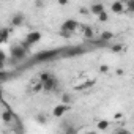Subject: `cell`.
<instances>
[{"label":"cell","mask_w":134,"mask_h":134,"mask_svg":"<svg viewBox=\"0 0 134 134\" xmlns=\"http://www.w3.org/2000/svg\"><path fill=\"white\" fill-rule=\"evenodd\" d=\"M10 55L13 60L19 62V60H24L27 57V47L24 44H19V46H13L11 51H10Z\"/></svg>","instance_id":"obj_1"},{"label":"cell","mask_w":134,"mask_h":134,"mask_svg":"<svg viewBox=\"0 0 134 134\" xmlns=\"http://www.w3.org/2000/svg\"><path fill=\"white\" fill-rule=\"evenodd\" d=\"M41 32H30V33H27V36H25V40H24V46L25 47H30V46H33V44H36V43H40L41 41Z\"/></svg>","instance_id":"obj_2"},{"label":"cell","mask_w":134,"mask_h":134,"mask_svg":"<svg viewBox=\"0 0 134 134\" xmlns=\"http://www.w3.org/2000/svg\"><path fill=\"white\" fill-rule=\"evenodd\" d=\"M77 29H79V22L76 19H66L62 24V32H66V33H74Z\"/></svg>","instance_id":"obj_3"},{"label":"cell","mask_w":134,"mask_h":134,"mask_svg":"<svg viewBox=\"0 0 134 134\" xmlns=\"http://www.w3.org/2000/svg\"><path fill=\"white\" fill-rule=\"evenodd\" d=\"M68 109H70V104H65V103H60V104H57L54 109H52V115L55 117V118H62L66 112H68Z\"/></svg>","instance_id":"obj_4"},{"label":"cell","mask_w":134,"mask_h":134,"mask_svg":"<svg viewBox=\"0 0 134 134\" xmlns=\"http://www.w3.org/2000/svg\"><path fill=\"white\" fill-rule=\"evenodd\" d=\"M43 85H44V92H55L57 87H58V81H57V77L52 74L46 82H43Z\"/></svg>","instance_id":"obj_5"},{"label":"cell","mask_w":134,"mask_h":134,"mask_svg":"<svg viewBox=\"0 0 134 134\" xmlns=\"http://www.w3.org/2000/svg\"><path fill=\"white\" fill-rule=\"evenodd\" d=\"M110 10H112V13H115V14H121V13H125V11H126L125 0H117V2H112Z\"/></svg>","instance_id":"obj_6"},{"label":"cell","mask_w":134,"mask_h":134,"mask_svg":"<svg viewBox=\"0 0 134 134\" xmlns=\"http://www.w3.org/2000/svg\"><path fill=\"white\" fill-rule=\"evenodd\" d=\"M24 21H25V16L22 14V13H18V14H13L11 16V27H19V25H22L24 24Z\"/></svg>","instance_id":"obj_7"},{"label":"cell","mask_w":134,"mask_h":134,"mask_svg":"<svg viewBox=\"0 0 134 134\" xmlns=\"http://www.w3.org/2000/svg\"><path fill=\"white\" fill-rule=\"evenodd\" d=\"M88 10H90V13L95 14V16H98L99 13L106 11V10H104V5H103L101 2H95V3H92V5L88 7Z\"/></svg>","instance_id":"obj_8"},{"label":"cell","mask_w":134,"mask_h":134,"mask_svg":"<svg viewBox=\"0 0 134 134\" xmlns=\"http://www.w3.org/2000/svg\"><path fill=\"white\" fill-rule=\"evenodd\" d=\"M55 55H57L55 51H47V52L40 54V55H38V60H40V62H43V60H49V58H52V57H55Z\"/></svg>","instance_id":"obj_9"},{"label":"cell","mask_w":134,"mask_h":134,"mask_svg":"<svg viewBox=\"0 0 134 134\" xmlns=\"http://www.w3.org/2000/svg\"><path fill=\"white\" fill-rule=\"evenodd\" d=\"M109 126H110V121H107V120H99L96 123V129L98 131H107Z\"/></svg>","instance_id":"obj_10"},{"label":"cell","mask_w":134,"mask_h":134,"mask_svg":"<svg viewBox=\"0 0 134 134\" xmlns=\"http://www.w3.org/2000/svg\"><path fill=\"white\" fill-rule=\"evenodd\" d=\"M114 36H115L114 32H109V30L101 32V41H110V40H114Z\"/></svg>","instance_id":"obj_11"},{"label":"cell","mask_w":134,"mask_h":134,"mask_svg":"<svg viewBox=\"0 0 134 134\" xmlns=\"http://www.w3.org/2000/svg\"><path fill=\"white\" fill-rule=\"evenodd\" d=\"M82 33H84V36L85 38H93V35H95V30H93V27H84L82 29Z\"/></svg>","instance_id":"obj_12"},{"label":"cell","mask_w":134,"mask_h":134,"mask_svg":"<svg viewBox=\"0 0 134 134\" xmlns=\"http://www.w3.org/2000/svg\"><path fill=\"white\" fill-rule=\"evenodd\" d=\"M96 19H98L99 22H107V21H109V14H107L106 11H103V13H99V14L96 16Z\"/></svg>","instance_id":"obj_13"},{"label":"cell","mask_w":134,"mask_h":134,"mask_svg":"<svg viewBox=\"0 0 134 134\" xmlns=\"http://www.w3.org/2000/svg\"><path fill=\"white\" fill-rule=\"evenodd\" d=\"M51 76H52V74H51L49 71H44V73H40V74H38V79H40L41 82H46Z\"/></svg>","instance_id":"obj_14"},{"label":"cell","mask_w":134,"mask_h":134,"mask_svg":"<svg viewBox=\"0 0 134 134\" xmlns=\"http://www.w3.org/2000/svg\"><path fill=\"white\" fill-rule=\"evenodd\" d=\"M8 35H10V29H2V44L8 41Z\"/></svg>","instance_id":"obj_15"},{"label":"cell","mask_w":134,"mask_h":134,"mask_svg":"<svg viewBox=\"0 0 134 134\" xmlns=\"http://www.w3.org/2000/svg\"><path fill=\"white\" fill-rule=\"evenodd\" d=\"M125 5H126V11L134 13V0H125Z\"/></svg>","instance_id":"obj_16"},{"label":"cell","mask_w":134,"mask_h":134,"mask_svg":"<svg viewBox=\"0 0 134 134\" xmlns=\"http://www.w3.org/2000/svg\"><path fill=\"white\" fill-rule=\"evenodd\" d=\"M125 49V46L121 44V43H118V44H114V46H110V51L112 52H121Z\"/></svg>","instance_id":"obj_17"},{"label":"cell","mask_w":134,"mask_h":134,"mask_svg":"<svg viewBox=\"0 0 134 134\" xmlns=\"http://www.w3.org/2000/svg\"><path fill=\"white\" fill-rule=\"evenodd\" d=\"M62 103L70 104V103H71V95H70V93H63V95H62Z\"/></svg>","instance_id":"obj_18"},{"label":"cell","mask_w":134,"mask_h":134,"mask_svg":"<svg viewBox=\"0 0 134 134\" xmlns=\"http://www.w3.org/2000/svg\"><path fill=\"white\" fill-rule=\"evenodd\" d=\"M98 70H99V73H101V74H107V73L110 71L109 65H99V68H98Z\"/></svg>","instance_id":"obj_19"},{"label":"cell","mask_w":134,"mask_h":134,"mask_svg":"<svg viewBox=\"0 0 134 134\" xmlns=\"http://www.w3.org/2000/svg\"><path fill=\"white\" fill-rule=\"evenodd\" d=\"M2 118H3V121H10V120H11V114H10L8 110H5V112L2 114Z\"/></svg>","instance_id":"obj_20"},{"label":"cell","mask_w":134,"mask_h":134,"mask_svg":"<svg viewBox=\"0 0 134 134\" xmlns=\"http://www.w3.org/2000/svg\"><path fill=\"white\" fill-rule=\"evenodd\" d=\"M57 3L62 5V7H65V5H68V3H70V0H57Z\"/></svg>","instance_id":"obj_21"},{"label":"cell","mask_w":134,"mask_h":134,"mask_svg":"<svg viewBox=\"0 0 134 134\" xmlns=\"http://www.w3.org/2000/svg\"><path fill=\"white\" fill-rule=\"evenodd\" d=\"M36 120H38L40 123H44V121H46V118H44V115H36Z\"/></svg>","instance_id":"obj_22"},{"label":"cell","mask_w":134,"mask_h":134,"mask_svg":"<svg viewBox=\"0 0 134 134\" xmlns=\"http://www.w3.org/2000/svg\"><path fill=\"white\" fill-rule=\"evenodd\" d=\"M35 5H36L38 8H41V7H43V0H36V2H35Z\"/></svg>","instance_id":"obj_23"},{"label":"cell","mask_w":134,"mask_h":134,"mask_svg":"<svg viewBox=\"0 0 134 134\" xmlns=\"http://www.w3.org/2000/svg\"><path fill=\"white\" fill-rule=\"evenodd\" d=\"M115 74H117V76H121V74H123V70H121V68L115 70Z\"/></svg>","instance_id":"obj_24"},{"label":"cell","mask_w":134,"mask_h":134,"mask_svg":"<svg viewBox=\"0 0 134 134\" xmlns=\"http://www.w3.org/2000/svg\"><path fill=\"white\" fill-rule=\"evenodd\" d=\"M121 117H123V115H121V114H120V112H118V114H115V117H114V118H115V120H120V118H121Z\"/></svg>","instance_id":"obj_25"},{"label":"cell","mask_w":134,"mask_h":134,"mask_svg":"<svg viewBox=\"0 0 134 134\" xmlns=\"http://www.w3.org/2000/svg\"><path fill=\"white\" fill-rule=\"evenodd\" d=\"M88 11H90V10H85V8H81V13H82V14H87Z\"/></svg>","instance_id":"obj_26"}]
</instances>
